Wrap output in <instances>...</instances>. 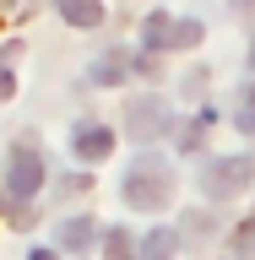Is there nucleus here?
Segmentation results:
<instances>
[{
  "instance_id": "f257e3e1",
  "label": "nucleus",
  "mask_w": 255,
  "mask_h": 260,
  "mask_svg": "<svg viewBox=\"0 0 255 260\" xmlns=\"http://www.w3.org/2000/svg\"><path fill=\"white\" fill-rule=\"evenodd\" d=\"M120 195H125L136 211L168 206V195H174V168H168L163 157H136L130 174H125V184H120Z\"/></svg>"
},
{
  "instance_id": "f03ea898",
  "label": "nucleus",
  "mask_w": 255,
  "mask_h": 260,
  "mask_svg": "<svg viewBox=\"0 0 255 260\" xmlns=\"http://www.w3.org/2000/svg\"><path fill=\"white\" fill-rule=\"evenodd\" d=\"M44 179H49L44 152H33V146H11V157H6V190H11L16 206H27V195L44 190Z\"/></svg>"
},
{
  "instance_id": "7ed1b4c3",
  "label": "nucleus",
  "mask_w": 255,
  "mask_h": 260,
  "mask_svg": "<svg viewBox=\"0 0 255 260\" xmlns=\"http://www.w3.org/2000/svg\"><path fill=\"white\" fill-rule=\"evenodd\" d=\"M250 174H255L250 157H212L207 174H201V190L217 195V201H228V195H239L244 184H250Z\"/></svg>"
},
{
  "instance_id": "20e7f679",
  "label": "nucleus",
  "mask_w": 255,
  "mask_h": 260,
  "mask_svg": "<svg viewBox=\"0 0 255 260\" xmlns=\"http://www.w3.org/2000/svg\"><path fill=\"white\" fill-rule=\"evenodd\" d=\"M71 152H76L81 162H103V157L114 152V130H103V125H76Z\"/></svg>"
},
{
  "instance_id": "39448f33",
  "label": "nucleus",
  "mask_w": 255,
  "mask_h": 260,
  "mask_svg": "<svg viewBox=\"0 0 255 260\" xmlns=\"http://www.w3.org/2000/svg\"><path fill=\"white\" fill-rule=\"evenodd\" d=\"M158 125H163V103L158 98H136V103H130V136H158Z\"/></svg>"
},
{
  "instance_id": "423d86ee",
  "label": "nucleus",
  "mask_w": 255,
  "mask_h": 260,
  "mask_svg": "<svg viewBox=\"0 0 255 260\" xmlns=\"http://www.w3.org/2000/svg\"><path fill=\"white\" fill-rule=\"evenodd\" d=\"M174 27H179V22H174L168 11H152V16L141 22V44H147V49H174Z\"/></svg>"
},
{
  "instance_id": "0eeeda50",
  "label": "nucleus",
  "mask_w": 255,
  "mask_h": 260,
  "mask_svg": "<svg viewBox=\"0 0 255 260\" xmlns=\"http://www.w3.org/2000/svg\"><path fill=\"white\" fill-rule=\"evenodd\" d=\"M174 249H179L174 228H152V233L141 239V260H174Z\"/></svg>"
},
{
  "instance_id": "6e6552de",
  "label": "nucleus",
  "mask_w": 255,
  "mask_h": 260,
  "mask_svg": "<svg viewBox=\"0 0 255 260\" xmlns=\"http://www.w3.org/2000/svg\"><path fill=\"white\" fill-rule=\"evenodd\" d=\"M120 76H125V54H103L87 65V81H98V87H114Z\"/></svg>"
},
{
  "instance_id": "1a4fd4ad",
  "label": "nucleus",
  "mask_w": 255,
  "mask_h": 260,
  "mask_svg": "<svg viewBox=\"0 0 255 260\" xmlns=\"http://www.w3.org/2000/svg\"><path fill=\"white\" fill-rule=\"evenodd\" d=\"M60 16L71 22V27H98V22H103V11H98L93 0H65V6H60Z\"/></svg>"
},
{
  "instance_id": "9d476101",
  "label": "nucleus",
  "mask_w": 255,
  "mask_h": 260,
  "mask_svg": "<svg viewBox=\"0 0 255 260\" xmlns=\"http://www.w3.org/2000/svg\"><path fill=\"white\" fill-rule=\"evenodd\" d=\"M103 255H109V260H141V244H130L125 228H109V239H103Z\"/></svg>"
},
{
  "instance_id": "9b49d317",
  "label": "nucleus",
  "mask_w": 255,
  "mask_h": 260,
  "mask_svg": "<svg viewBox=\"0 0 255 260\" xmlns=\"http://www.w3.org/2000/svg\"><path fill=\"white\" fill-rule=\"evenodd\" d=\"M93 239H98V228H93V222H81V217L60 222V244H65V249H87Z\"/></svg>"
},
{
  "instance_id": "f8f14e48",
  "label": "nucleus",
  "mask_w": 255,
  "mask_h": 260,
  "mask_svg": "<svg viewBox=\"0 0 255 260\" xmlns=\"http://www.w3.org/2000/svg\"><path fill=\"white\" fill-rule=\"evenodd\" d=\"M195 38H201V22H195V16H185V22L174 27V49H190Z\"/></svg>"
},
{
  "instance_id": "ddd939ff",
  "label": "nucleus",
  "mask_w": 255,
  "mask_h": 260,
  "mask_svg": "<svg viewBox=\"0 0 255 260\" xmlns=\"http://www.w3.org/2000/svg\"><path fill=\"white\" fill-rule=\"evenodd\" d=\"M27 260H54V255H49V249H33V255H27Z\"/></svg>"
}]
</instances>
